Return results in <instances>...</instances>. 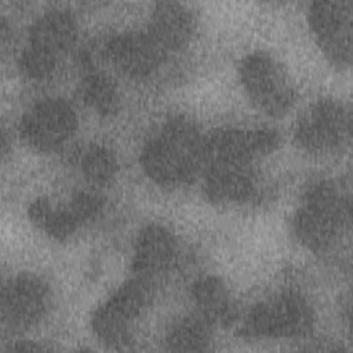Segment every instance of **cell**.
Masks as SVG:
<instances>
[{
  "mask_svg": "<svg viewBox=\"0 0 353 353\" xmlns=\"http://www.w3.org/2000/svg\"><path fill=\"white\" fill-rule=\"evenodd\" d=\"M141 164L163 186L188 183L204 164V139L188 120H168L145 145Z\"/></svg>",
  "mask_w": 353,
  "mask_h": 353,
  "instance_id": "6da1fadb",
  "label": "cell"
},
{
  "mask_svg": "<svg viewBox=\"0 0 353 353\" xmlns=\"http://www.w3.org/2000/svg\"><path fill=\"white\" fill-rule=\"evenodd\" d=\"M350 221L349 200L331 182H317L303 194L294 216L296 239L312 251L330 248Z\"/></svg>",
  "mask_w": 353,
  "mask_h": 353,
  "instance_id": "7a4b0ae2",
  "label": "cell"
},
{
  "mask_svg": "<svg viewBox=\"0 0 353 353\" xmlns=\"http://www.w3.org/2000/svg\"><path fill=\"white\" fill-rule=\"evenodd\" d=\"M76 40L74 19L63 11H51L40 17L30 29L28 47L21 55V69L32 79H44L54 73Z\"/></svg>",
  "mask_w": 353,
  "mask_h": 353,
  "instance_id": "3957f363",
  "label": "cell"
},
{
  "mask_svg": "<svg viewBox=\"0 0 353 353\" xmlns=\"http://www.w3.org/2000/svg\"><path fill=\"white\" fill-rule=\"evenodd\" d=\"M313 324V312L298 294H280L255 305L241 324L248 338H281L306 334Z\"/></svg>",
  "mask_w": 353,
  "mask_h": 353,
  "instance_id": "277c9868",
  "label": "cell"
},
{
  "mask_svg": "<svg viewBox=\"0 0 353 353\" xmlns=\"http://www.w3.org/2000/svg\"><path fill=\"white\" fill-rule=\"evenodd\" d=\"M243 85L263 113L280 117L294 103L295 92L283 66L265 52H254L240 66Z\"/></svg>",
  "mask_w": 353,
  "mask_h": 353,
  "instance_id": "5b68a950",
  "label": "cell"
},
{
  "mask_svg": "<svg viewBox=\"0 0 353 353\" xmlns=\"http://www.w3.org/2000/svg\"><path fill=\"white\" fill-rule=\"evenodd\" d=\"M148 301L145 280L134 279L124 283L92 316V330L108 345L127 343L134 321Z\"/></svg>",
  "mask_w": 353,
  "mask_h": 353,
  "instance_id": "8992f818",
  "label": "cell"
},
{
  "mask_svg": "<svg viewBox=\"0 0 353 353\" xmlns=\"http://www.w3.org/2000/svg\"><path fill=\"white\" fill-rule=\"evenodd\" d=\"M353 1H316L309 11V23L325 57L336 66L346 68L352 59Z\"/></svg>",
  "mask_w": 353,
  "mask_h": 353,
  "instance_id": "52a82bcc",
  "label": "cell"
},
{
  "mask_svg": "<svg viewBox=\"0 0 353 353\" xmlns=\"http://www.w3.org/2000/svg\"><path fill=\"white\" fill-rule=\"evenodd\" d=\"M295 135L298 143L307 152H332L349 139L350 112L335 101H319L302 114Z\"/></svg>",
  "mask_w": 353,
  "mask_h": 353,
  "instance_id": "ba28073f",
  "label": "cell"
},
{
  "mask_svg": "<svg viewBox=\"0 0 353 353\" xmlns=\"http://www.w3.org/2000/svg\"><path fill=\"white\" fill-rule=\"evenodd\" d=\"M77 127L72 106L59 98L34 103L21 120L23 139L36 149L51 152L69 141Z\"/></svg>",
  "mask_w": 353,
  "mask_h": 353,
  "instance_id": "9c48e42d",
  "label": "cell"
},
{
  "mask_svg": "<svg viewBox=\"0 0 353 353\" xmlns=\"http://www.w3.org/2000/svg\"><path fill=\"white\" fill-rule=\"evenodd\" d=\"M279 137L269 130H221L204 139V164L252 165L258 156L272 152Z\"/></svg>",
  "mask_w": 353,
  "mask_h": 353,
  "instance_id": "30bf717a",
  "label": "cell"
},
{
  "mask_svg": "<svg viewBox=\"0 0 353 353\" xmlns=\"http://www.w3.org/2000/svg\"><path fill=\"white\" fill-rule=\"evenodd\" d=\"M50 290L33 274H19L10 280L1 292V319L14 330L36 324L47 312Z\"/></svg>",
  "mask_w": 353,
  "mask_h": 353,
  "instance_id": "8fae6325",
  "label": "cell"
},
{
  "mask_svg": "<svg viewBox=\"0 0 353 353\" xmlns=\"http://www.w3.org/2000/svg\"><path fill=\"white\" fill-rule=\"evenodd\" d=\"M101 199L95 194L77 192L66 204L54 205L47 199L36 200L29 214L32 221L47 234L65 240L83 223L95 218L101 210Z\"/></svg>",
  "mask_w": 353,
  "mask_h": 353,
  "instance_id": "7c38bea8",
  "label": "cell"
},
{
  "mask_svg": "<svg viewBox=\"0 0 353 353\" xmlns=\"http://www.w3.org/2000/svg\"><path fill=\"white\" fill-rule=\"evenodd\" d=\"M167 52L146 32H130L112 37L106 44L109 61L127 76L143 77L156 70Z\"/></svg>",
  "mask_w": 353,
  "mask_h": 353,
  "instance_id": "4fadbf2b",
  "label": "cell"
},
{
  "mask_svg": "<svg viewBox=\"0 0 353 353\" xmlns=\"http://www.w3.org/2000/svg\"><path fill=\"white\" fill-rule=\"evenodd\" d=\"M175 250V240L167 229L159 225L142 229L134 245L132 272L141 280L165 272L174 261Z\"/></svg>",
  "mask_w": 353,
  "mask_h": 353,
  "instance_id": "5bb4252c",
  "label": "cell"
},
{
  "mask_svg": "<svg viewBox=\"0 0 353 353\" xmlns=\"http://www.w3.org/2000/svg\"><path fill=\"white\" fill-rule=\"evenodd\" d=\"M254 172L251 165L214 164L205 165L204 190L215 203H239L254 192Z\"/></svg>",
  "mask_w": 353,
  "mask_h": 353,
  "instance_id": "9a60e30c",
  "label": "cell"
},
{
  "mask_svg": "<svg viewBox=\"0 0 353 353\" xmlns=\"http://www.w3.org/2000/svg\"><path fill=\"white\" fill-rule=\"evenodd\" d=\"M194 28L192 14L179 3H159L153 11L148 33L165 51L183 47Z\"/></svg>",
  "mask_w": 353,
  "mask_h": 353,
  "instance_id": "2e32d148",
  "label": "cell"
},
{
  "mask_svg": "<svg viewBox=\"0 0 353 353\" xmlns=\"http://www.w3.org/2000/svg\"><path fill=\"white\" fill-rule=\"evenodd\" d=\"M192 296L201 316L210 325L226 327L236 319L232 295L223 281L215 276H205L192 287Z\"/></svg>",
  "mask_w": 353,
  "mask_h": 353,
  "instance_id": "e0dca14e",
  "label": "cell"
},
{
  "mask_svg": "<svg viewBox=\"0 0 353 353\" xmlns=\"http://www.w3.org/2000/svg\"><path fill=\"white\" fill-rule=\"evenodd\" d=\"M210 343V324L201 316H189L176 321L165 336V345L172 352L205 350Z\"/></svg>",
  "mask_w": 353,
  "mask_h": 353,
  "instance_id": "ac0fdd59",
  "label": "cell"
},
{
  "mask_svg": "<svg viewBox=\"0 0 353 353\" xmlns=\"http://www.w3.org/2000/svg\"><path fill=\"white\" fill-rule=\"evenodd\" d=\"M84 103L99 114H110L119 106V95L113 81L102 73L87 74L80 84Z\"/></svg>",
  "mask_w": 353,
  "mask_h": 353,
  "instance_id": "d6986e66",
  "label": "cell"
},
{
  "mask_svg": "<svg viewBox=\"0 0 353 353\" xmlns=\"http://www.w3.org/2000/svg\"><path fill=\"white\" fill-rule=\"evenodd\" d=\"M80 167L87 179L102 185L114 176L117 160L108 148L91 145L81 153Z\"/></svg>",
  "mask_w": 353,
  "mask_h": 353,
  "instance_id": "ffe728a7",
  "label": "cell"
}]
</instances>
